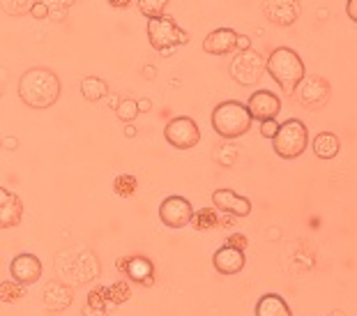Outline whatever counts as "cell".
Wrapping results in <instances>:
<instances>
[{"label": "cell", "mask_w": 357, "mask_h": 316, "mask_svg": "<svg viewBox=\"0 0 357 316\" xmlns=\"http://www.w3.org/2000/svg\"><path fill=\"white\" fill-rule=\"evenodd\" d=\"M60 79L49 67H33L21 74L19 97L30 109H49L60 97Z\"/></svg>", "instance_id": "cell-1"}, {"label": "cell", "mask_w": 357, "mask_h": 316, "mask_svg": "<svg viewBox=\"0 0 357 316\" xmlns=\"http://www.w3.org/2000/svg\"><path fill=\"white\" fill-rule=\"evenodd\" d=\"M265 70L272 79L277 81V86L288 95H293L298 86L302 84V79L307 77L305 63L298 56V51L288 49V47H279L270 54L268 63H265Z\"/></svg>", "instance_id": "cell-2"}, {"label": "cell", "mask_w": 357, "mask_h": 316, "mask_svg": "<svg viewBox=\"0 0 357 316\" xmlns=\"http://www.w3.org/2000/svg\"><path fill=\"white\" fill-rule=\"evenodd\" d=\"M212 127L222 139H240L242 134L252 130V116L245 104L238 100H226L212 111Z\"/></svg>", "instance_id": "cell-3"}, {"label": "cell", "mask_w": 357, "mask_h": 316, "mask_svg": "<svg viewBox=\"0 0 357 316\" xmlns=\"http://www.w3.org/2000/svg\"><path fill=\"white\" fill-rule=\"evenodd\" d=\"M275 153L281 160H298L309 148V127L300 118H288L286 123H279V130L272 139Z\"/></svg>", "instance_id": "cell-4"}, {"label": "cell", "mask_w": 357, "mask_h": 316, "mask_svg": "<svg viewBox=\"0 0 357 316\" xmlns=\"http://www.w3.org/2000/svg\"><path fill=\"white\" fill-rule=\"evenodd\" d=\"M148 40L153 44V49L166 51L178 47L180 42H187V33H182V28L169 17H159V19H148Z\"/></svg>", "instance_id": "cell-5"}, {"label": "cell", "mask_w": 357, "mask_h": 316, "mask_svg": "<svg viewBox=\"0 0 357 316\" xmlns=\"http://www.w3.org/2000/svg\"><path fill=\"white\" fill-rule=\"evenodd\" d=\"M164 139L169 141L173 148L178 150H189L194 146H199L201 141V130L196 125L194 118L189 116H178L173 118L169 125L164 127Z\"/></svg>", "instance_id": "cell-6"}, {"label": "cell", "mask_w": 357, "mask_h": 316, "mask_svg": "<svg viewBox=\"0 0 357 316\" xmlns=\"http://www.w3.org/2000/svg\"><path fill=\"white\" fill-rule=\"evenodd\" d=\"M263 70H265L263 58L254 49L240 51L231 63V77L238 81L240 86H256L258 81H261Z\"/></svg>", "instance_id": "cell-7"}, {"label": "cell", "mask_w": 357, "mask_h": 316, "mask_svg": "<svg viewBox=\"0 0 357 316\" xmlns=\"http://www.w3.org/2000/svg\"><path fill=\"white\" fill-rule=\"evenodd\" d=\"M159 220L169 229H182L194 220V208L185 197H166L159 206Z\"/></svg>", "instance_id": "cell-8"}, {"label": "cell", "mask_w": 357, "mask_h": 316, "mask_svg": "<svg viewBox=\"0 0 357 316\" xmlns=\"http://www.w3.org/2000/svg\"><path fill=\"white\" fill-rule=\"evenodd\" d=\"M245 107L249 111V116H252V120L263 123V120H272L279 116L281 100L275 93H270V90H256V93H252Z\"/></svg>", "instance_id": "cell-9"}, {"label": "cell", "mask_w": 357, "mask_h": 316, "mask_svg": "<svg viewBox=\"0 0 357 316\" xmlns=\"http://www.w3.org/2000/svg\"><path fill=\"white\" fill-rule=\"evenodd\" d=\"M265 19L275 26H293L300 19V0H265L263 3Z\"/></svg>", "instance_id": "cell-10"}, {"label": "cell", "mask_w": 357, "mask_h": 316, "mask_svg": "<svg viewBox=\"0 0 357 316\" xmlns=\"http://www.w3.org/2000/svg\"><path fill=\"white\" fill-rule=\"evenodd\" d=\"M300 88V102L307 109H321L330 100V81L323 77H305Z\"/></svg>", "instance_id": "cell-11"}, {"label": "cell", "mask_w": 357, "mask_h": 316, "mask_svg": "<svg viewBox=\"0 0 357 316\" xmlns=\"http://www.w3.org/2000/svg\"><path fill=\"white\" fill-rule=\"evenodd\" d=\"M212 203H215L217 210H222V213H229V215H235V217H247L252 215V201L247 197H242V194L233 192V190H215L212 194Z\"/></svg>", "instance_id": "cell-12"}, {"label": "cell", "mask_w": 357, "mask_h": 316, "mask_svg": "<svg viewBox=\"0 0 357 316\" xmlns=\"http://www.w3.org/2000/svg\"><path fill=\"white\" fill-rule=\"evenodd\" d=\"M10 275L19 284H35L42 277V261L35 254H19L10 263Z\"/></svg>", "instance_id": "cell-13"}, {"label": "cell", "mask_w": 357, "mask_h": 316, "mask_svg": "<svg viewBox=\"0 0 357 316\" xmlns=\"http://www.w3.org/2000/svg\"><path fill=\"white\" fill-rule=\"evenodd\" d=\"M245 252L238 250V247L233 245H224L219 247L215 252V257H212V266L219 275H238L242 273V268H245Z\"/></svg>", "instance_id": "cell-14"}, {"label": "cell", "mask_w": 357, "mask_h": 316, "mask_svg": "<svg viewBox=\"0 0 357 316\" xmlns=\"http://www.w3.org/2000/svg\"><path fill=\"white\" fill-rule=\"evenodd\" d=\"M235 40H238V33L233 28H217L203 40V51L210 56H226L235 51Z\"/></svg>", "instance_id": "cell-15"}, {"label": "cell", "mask_w": 357, "mask_h": 316, "mask_svg": "<svg viewBox=\"0 0 357 316\" xmlns=\"http://www.w3.org/2000/svg\"><path fill=\"white\" fill-rule=\"evenodd\" d=\"M256 316H293V310L277 293H265L256 303Z\"/></svg>", "instance_id": "cell-16"}, {"label": "cell", "mask_w": 357, "mask_h": 316, "mask_svg": "<svg viewBox=\"0 0 357 316\" xmlns=\"http://www.w3.org/2000/svg\"><path fill=\"white\" fill-rule=\"evenodd\" d=\"M72 303V291L63 287L58 282H49L47 291H44V305L49 307L51 312H63L65 307H70Z\"/></svg>", "instance_id": "cell-17"}, {"label": "cell", "mask_w": 357, "mask_h": 316, "mask_svg": "<svg viewBox=\"0 0 357 316\" xmlns=\"http://www.w3.org/2000/svg\"><path fill=\"white\" fill-rule=\"evenodd\" d=\"M311 148H314L318 160H334L341 150V141H339L337 134L321 132V134H316L314 141H311Z\"/></svg>", "instance_id": "cell-18"}, {"label": "cell", "mask_w": 357, "mask_h": 316, "mask_svg": "<svg viewBox=\"0 0 357 316\" xmlns=\"http://www.w3.org/2000/svg\"><path fill=\"white\" fill-rule=\"evenodd\" d=\"M21 217H24V203H21L17 194H12V199L0 206V229L17 227Z\"/></svg>", "instance_id": "cell-19"}, {"label": "cell", "mask_w": 357, "mask_h": 316, "mask_svg": "<svg viewBox=\"0 0 357 316\" xmlns=\"http://www.w3.org/2000/svg\"><path fill=\"white\" fill-rule=\"evenodd\" d=\"M127 275L132 277L134 282H141V284H153V275H155V268L153 263L143 257H134L132 261L127 263Z\"/></svg>", "instance_id": "cell-20"}, {"label": "cell", "mask_w": 357, "mask_h": 316, "mask_svg": "<svg viewBox=\"0 0 357 316\" xmlns=\"http://www.w3.org/2000/svg\"><path fill=\"white\" fill-rule=\"evenodd\" d=\"M81 95L86 97L88 102H100L109 95V86H106V81L100 77H86L81 81Z\"/></svg>", "instance_id": "cell-21"}, {"label": "cell", "mask_w": 357, "mask_h": 316, "mask_svg": "<svg viewBox=\"0 0 357 316\" xmlns=\"http://www.w3.org/2000/svg\"><path fill=\"white\" fill-rule=\"evenodd\" d=\"M169 0H139V10L146 19H159L164 17V10Z\"/></svg>", "instance_id": "cell-22"}, {"label": "cell", "mask_w": 357, "mask_h": 316, "mask_svg": "<svg viewBox=\"0 0 357 316\" xmlns=\"http://www.w3.org/2000/svg\"><path fill=\"white\" fill-rule=\"evenodd\" d=\"M116 114L123 123H134L141 111H139V104H136L134 100H123V102L116 104Z\"/></svg>", "instance_id": "cell-23"}, {"label": "cell", "mask_w": 357, "mask_h": 316, "mask_svg": "<svg viewBox=\"0 0 357 316\" xmlns=\"http://www.w3.org/2000/svg\"><path fill=\"white\" fill-rule=\"evenodd\" d=\"M277 130H279L277 118H272V120H263V123H261V137H265V139H275Z\"/></svg>", "instance_id": "cell-24"}, {"label": "cell", "mask_w": 357, "mask_h": 316, "mask_svg": "<svg viewBox=\"0 0 357 316\" xmlns=\"http://www.w3.org/2000/svg\"><path fill=\"white\" fill-rule=\"evenodd\" d=\"M30 12H33V17H35V19H44V17L49 14V7H47V5H42V3H37V5L30 7Z\"/></svg>", "instance_id": "cell-25"}, {"label": "cell", "mask_w": 357, "mask_h": 316, "mask_svg": "<svg viewBox=\"0 0 357 316\" xmlns=\"http://www.w3.org/2000/svg\"><path fill=\"white\" fill-rule=\"evenodd\" d=\"M235 49H238V51L252 49V40H249L247 35H238V40H235Z\"/></svg>", "instance_id": "cell-26"}, {"label": "cell", "mask_w": 357, "mask_h": 316, "mask_svg": "<svg viewBox=\"0 0 357 316\" xmlns=\"http://www.w3.org/2000/svg\"><path fill=\"white\" fill-rule=\"evenodd\" d=\"M348 17L351 21H357V0H348Z\"/></svg>", "instance_id": "cell-27"}, {"label": "cell", "mask_w": 357, "mask_h": 316, "mask_svg": "<svg viewBox=\"0 0 357 316\" xmlns=\"http://www.w3.org/2000/svg\"><path fill=\"white\" fill-rule=\"evenodd\" d=\"M10 199H12V192L5 190V187H0V206H3V203H7Z\"/></svg>", "instance_id": "cell-28"}, {"label": "cell", "mask_w": 357, "mask_h": 316, "mask_svg": "<svg viewBox=\"0 0 357 316\" xmlns=\"http://www.w3.org/2000/svg\"><path fill=\"white\" fill-rule=\"evenodd\" d=\"M235 243H238V250H242V247L247 245V243H245V238H240V236H233L226 245H235Z\"/></svg>", "instance_id": "cell-29"}, {"label": "cell", "mask_w": 357, "mask_h": 316, "mask_svg": "<svg viewBox=\"0 0 357 316\" xmlns=\"http://www.w3.org/2000/svg\"><path fill=\"white\" fill-rule=\"evenodd\" d=\"M109 3H111L113 7H118V10H120V7H127L129 3H132V0H109Z\"/></svg>", "instance_id": "cell-30"}, {"label": "cell", "mask_w": 357, "mask_h": 316, "mask_svg": "<svg viewBox=\"0 0 357 316\" xmlns=\"http://www.w3.org/2000/svg\"><path fill=\"white\" fill-rule=\"evenodd\" d=\"M139 104V111H148L150 109V102L148 100H141V102H136Z\"/></svg>", "instance_id": "cell-31"}, {"label": "cell", "mask_w": 357, "mask_h": 316, "mask_svg": "<svg viewBox=\"0 0 357 316\" xmlns=\"http://www.w3.org/2000/svg\"><path fill=\"white\" fill-rule=\"evenodd\" d=\"M125 134H127V137H136V127H132V125H127V130H125Z\"/></svg>", "instance_id": "cell-32"}, {"label": "cell", "mask_w": 357, "mask_h": 316, "mask_svg": "<svg viewBox=\"0 0 357 316\" xmlns=\"http://www.w3.org/2000/svg\"><path fill=\"white\" fill-rule=\"evenodd\" d=\"M7 141V148H17L19 144H17V139H5Z\"/></svg>", "instance_id": "cell-33"}, {"label": "cell", "mask_w": 357, "mask_h": 316, "mask_svg": "<svg viewBox=\"0 0 357 316\" xmlns=\"http://www.w3.org/2000/svg\"><path fill=\"white\" fill-rule=\"evenodd\" d=\"M0 146H3V144H0Z\"/></svg>", "instance_id": "cell-34"}]
</instances>
